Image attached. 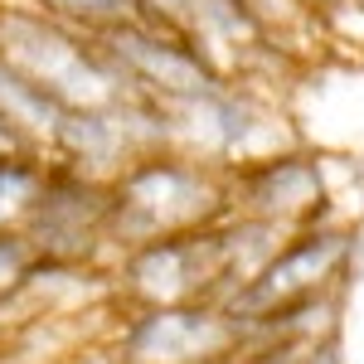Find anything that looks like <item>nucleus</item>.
<instances>
[{"label":"nucleus","mask_w":364,"mask_h":364,"mask_svg":"<svg viewBox=\"0 0 364 364\" xmlns=\"http://www.w3.org/2000/svg\"><path fill=\"white\" fill-rule=\"evenodd\" d=\"M209 185L190 175V170L175 166H146L136 170L127 185H122V214H132L141 228H175L190 224V219H204L209 214Z\"/></svg>","instance_id":"1"},{"label":"nucleus","mask_w":364,"mask_h":364,"mask_svg":"<svg viewBox=\"0 0 364 364\" xmlns=\"http://www.w3.org/2000/svg\"><path fill=\"white\" fill-rule=\"evenodd\" d=\"M214 345H224V331H219L214 316H199V311L151 316L136 331V340H132L136 360H156V364H195V360H204Z\"/></svg>","instance_id":"2"},{"label":"nucleus","mask_w":364,"mask_h":364,"mask_svg":"<svg viewBox=\"0 0 364 364\" xmlns=\"http://www.w3.org/2000/svg\"><path fill=\"white\" fill-rule=\"evenodd\" d=\"M107 204H97V195H87L83 185H58L39 204H29L34 224L49 228V243H87V228Z\"/></svg>","instance_id":"3"},{"label":"nucleus","mask_w":364,"mask_h":364,"mask_svg":"<svg viewBox=\"0 0 364 364\" xmlns=\"http://www.w3.org/2000/svg\"><path fill=\"white\" fill-rule=\"evenodd\" d=\"M336 252H340V238H306L301 248H291L282 262H272V267L262 272L257 296L277 301V296H291V291H301V287H311V282H321L326 262H331Z\"/></svg>","instance_id":"4"},{"label":"nucleus","mask_w":364,"mask_h":364,"mask_svg":"<svg viewBox=\"0 0 364 364\" xmlns=\"http://www.w3.org/2000/svg\"><path fill=\"white\" fill-rule=\"evenodd\" d=\"M34 195H39V175L29 166L0 161V224H10L15 214H29Z\"/></svg>","instance_id":"5"},{"label":"nucleus","mask_w":364,"mask_h":364,"mask_svg":"<svg viewBox=\"0 0 364 364\" xmlns=\"http://www.w3.org/2000/svg\"><path fill=\"white\" fill-rule=\"evenodd\" d=\"M44 5H58L63 15H87V20H117L127 15L132 0H44Z\"/></svg>","instance_id":"6"},{"label":"nucleus","mask_w":364,"mask_h":364,"mask_svg":"<svg viewBox=\"0 0 364 364\" xmlns=\"http://www.w3.org/2000/svg\"><path fill=\"white\" fill-rule=\"evenodd\" d=\"M20 267H25V248H20L15 238H0V291H5V287H15Z\"/></svg>","instance_id":"7"}]
</instances>
